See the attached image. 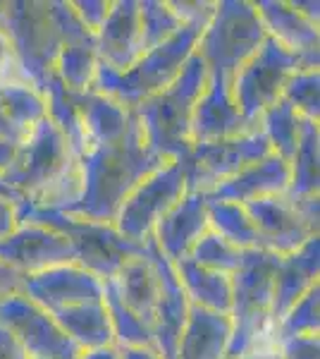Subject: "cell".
I'll return each mask as SVG.
<instances>
[{
    "label": "cell",
    "instance_id": "681fc988",
    "mask_svg": "<svg viewBox=\"0 0 320 359\" xmlns=\"http://www.w3.org/2000/svg\"><path fill=\"white\" fill-rule=\"evenodd\" d=\"M292 5L304 17H308V20H313L320 25V3H316V0H308V3H304V0H292Z\"/></svg>",
    "mask_w": 320,
    "mask_h": 359
},
{
    "label": "cell",
    "instance_id": "816d5d0a",
    "mask_svg": "<svg viewBox=\"0 0 320 359\" xmlns=\"http://www.w3.org/2000/svg\"><path fill=\"white\" fill-rule=\"evenodd\" d=\"M239 359H282L277 347H263V350H251L246 355H242Z\"/></svg>",
    "mask_w": 320,
    "mask_h": 359
},
{
    "label": "cell",
    "instance_id": "484cf974",
    "mask_svg": "<svg viewBox=\"0 0 320 359\" xmlns=\"http://www.w3.org/2000/svg\"><path fill=\"white\" fill-rule=\"evenodd\" d=\"M72 96L86 132V149L96 147V144L118 142L120 137H125L127 127L132 123V111L91 89L81 91V94L72 91Z\"/></svg>",
    "mask_w": 320,
    "mask_h": 359
},
{
    "label": "cell",
    "instance_id": "b9f144b4",
    "mask_svg": "<svg viewBox=\"0 0 320 359\" xmlns=\"http://www.w3.org/2000/svg\"><path fill=\"white\" fill-rule=\"evenodd\" d=\"M172 10L174 15L179 17L182 25H199V27H208V22L213 20L215 15V5L218 3H208V0H196V3H179V0H172Z\"/></svg>",
    "mask_w": 320,
    "mask_h": 359
},
{
    "label": "cell",
    "instance_id": "30bf717a",
    "mask_svg": "<svg viewBox=\"0 0 320 359\" xmlns=\"http://www.w3.org/2000/svg\"><path fill=\"white\" fill-rule=\"evenodd\" d=\"M187 172L189 165L184 156V158L167 161L146 180H141L122 201L115 216L113 225L118 228V233L134 245H146L160 218L189 192Z\"/></svg>",
    "mask_w": 320,
    "mask_h": 359
},
{
    "label": "cell",
    "instance_id": "c3c4849f",
    "mask_svg": "<svg viewBox=\"0 0 320 359\" xmlns=\"http://www.w3.org/2000/svg\"><path fill=\"white\" fill-rule=\"evenodd\" d=\"M79 359H120V347L108 345V347H98V350H86L81 352Z\"/></svg>",
    "mask_w": 320,
    "mask_h": 359
},
{
    "label": "cell",
    "instance_id": "e0dca14e",
    "mask_svg": "<svg viewBox=\"0 0 320 359\" xmlns=\"http://www.w3.org/2000/svg\"><path fill=\"white\" fill-rule=\"evenodd\" d=\"M146 247L151 262L155 264V271H158L160 278V297L153 316V345L162 359H174L179 335H182L184 323L189 318L191 304L182 290V283H179L174 266L162 257L160 249L153 245V240H148Z\"/></svg>",
    "mask_w": 320,
    "mask_h": 359
},
{
    "label": "cell",
    "instance_id": "f5cc1de1",
    "mask_svg": "<svg viewBox=\"0 0 320 359\" xmlns=\"http://www.w3.org/2000/svg\"><path fill=\"white\" fill-rule=\"evenodd\" d=\"M0 196H3V199H8V201H13V204H17V206L25 204V199H22V196L17 194L13 187H8V184L3 182V177H0Z\"/></svg>",
    "mask_w": 320,
    "mask_h": 359
},
{
    "label": "cell",
    "instance_id": "2e32d148",
    "mask_svg": "<svg viewBox=\"0 0 320 359\" xmlns=\"http://www.w3.org/2000/svg\"><path fill=\"white\" fill-rule=\"evenodd\" d=\"M0 262L22 276H34L55 266L77 264V254L55 230L36 223H20L0 240Z\"/></svg>",
    "mask_w": 320,
    "mask_h": 359
},
{
    "label": "cell",
    "instance_id": "8992f818",
    "mask_svg": "<svg viewBox=\"0 0 320 359\" xmlns=\"http://www.w3.org/2000/svg\"><path fill=\"white\" fill-rule=\"evenodd\" d=\"M17 223H36L55 230L72 245L77 266L94 276L110 280L132 257L146 254V245H134L125 240L113 223H96L69 216L60 208H39L32 204L17 206Z\"/></svg>",
    "mask_w": 320,
    "mask_h": 359
},
{
    "label": "cell",
    "instance_id": "5b68a950",
    "mask_svg": "<svg viewBox=\"0 0 320 359\" xmlns=\"http://www.w3.org/2000/svg\"><path fill=\"white\" fill-rule=\"evenodd\" d=\"M203 29L206 27L184 25L172 39H167L165 43L144 53L125 72H118V69L98 62L91 91L113 98L115 103H120L127 111H134L139 103L167 89L179 77L187 60L194 55Z\"/></svg>",
    "mask_w": 320,
    "mask_h": 359
},
{
    "label": "cell",
    "instance_id": "f6af8a7d",
    "mask_svg": "<svg viewBox=\"0 0 320 359\" xmlns=\"http://www.w3.org/2000/svg\"><path fill=\"white\" fill-rule=\"evenodd\" d=\"M0 359H29L20 343L3 326H0Z\"/></svg>",
    "mask_w": 320,
    "mask_h": 359
},
{
    "label": "cell",
    "instance_id": "52a82bcc",
    "mask_svg": "<svg viewBox=\"0 0 320 359\" xmlns=\"http://www.w3.org/2000/svg\"><path fill=\"white\" fill-rule=\"evenodd\" d=\"M0 29L13 43L22 74L46 94L60 55V34L50 13V0L0 3Z\"/></svg>",
    "mask_w": 320,
    "mask_h": 359
},
{
    "label": "cell",
    "instance_id": "277c9868",
    "mask_svg": "<svg viewBox=\"0 0 320 359\" xmlns=\"http://www.w3.org/2000/svg\"><path fill=\"white\" fill-rule=\"evenodd\" d=\"M208 86V67L201 55L187 60L179 77L134 108L146 147L165 161L184 158L191 149V115Z\"/></svg>",
    "mask_w": 320,
    "mask_h": 359
},
{
    "label": "cell",
    "instance_id": "8fae6325",
    "mask_svg": "<svg viewBox=\"0 0 320 359\" xmlns=\"http://www.w3.org/2000/svg\"><path fill=\"white\" fill-rule=\"evenodd\" d=\"M249 218L258 230L263 247L277 257H287L318 237L320 196L289 199L287 194L265 196L244 204Z\"/></svg>",
    "mask_w": 320,
    "mask_h": 359
},
{
    "label": "cell",
    "instance_id": "7a4b0ae2",
    "mask_svg": "<svg viewBox=\"0 0 320 359\" xmlns=\"http://www.w3.org/2000/svg\"><path fill=\"white\" fill-rule=\"evenodd\" d=\"M3 182L39 208H67L79 201L84 180L79 158L62 132L43 118L17 147L15 161L3 172Z\"/></svg>",
    "mask_w": 320,
    "mask_h": 359
},
{
    "label": "cell",
    "instance_id": "f1b7e54d",
    "mask_svg": "<svg viewBox=\"0 0 320 359\" xmlns=\"http://www.w3.org/2000/svg\"><path fill=\"white\" fill-rule=\"evenodd\" d=\"M289 199H308V196H318L320 189V127L313 120L304 118L301 125L299 147L289 161Z\"/></svg>",
    "mask_w": 320,
    "mask_h": 359
},
{
    "label": "cell",
    "instance_id": "ffe728a7",
    "mask_svg": "<svg viewBox=\"0 0 320 359\" xmlns=\"http://www.w3.org/2000/svg\"><path fill=\"white\" fill-rule=\"evenodd\" d=\"M98 62L125 72L130 69L141 50V22H139V0H115L103 27L96 32Z\"/></svg>",
    "mask_w": 320,
    "mask_h": 359
},
{
    "label": "cell",
    "instance_id": "cb8c5ba5",
    "mask_svg": "<svg viewBox=\"0 0 320 359\" xmlns=\"http://www.w3.org/2000/svg\"><path fill=\"white\" fill-rule=\"evenodd\" d=\"M232 340V318L227 314L191 306L179 335L174 359H227Z\"/></svg>",
    "mask_w": 320,
    "mask_h": 359
},
{
    "label": "cell",
    "instance_id": "9a60e30c",
    "mask_svg": "<svg viewBox=\"0 0 320 359\" xmlns=\"http://www.w3.org/2000/svg\"><path fill=\"white\" fill-rule=\"evenodd\" d=\"M20 294H25L48 314H55L69 306L103 302V278L77 264H65L34 276H25Z\"/></svg>",
    "mask_w": 320,
    "mask_h": 359
},
{
    "label": "cell",
    "instance_id": "7dc6e473",
    "mask_svg": "<svg viewBox=\"0 0 320 359\" xmlns=\"http://www.w3.org/2000/svg\"><path fill=\"white\" fill-rule=\"evenodd\" d=\"M3 86V84H0ZM0 139H5V142H10V144H17L20 147L25 139H22L17 132L13 130V125L8 123V118H5V113H3V103H0Z\"/></svg>",
    "mask_w": 320,
    "mask_h": 359
},
{
    "label": "cell",
    "instance_id": "7bdbcfd3",
    "mask_svg": "<svg viewBox=\"0 0 320 359\" xmlns=\"http://www.w3.org/2000/svg\"><path fill=\"white\" fill-rule=\"evenodd\" d=\"M22 280H25V276L17 273L15 269H10V266H5L0 262V299L20 292Z\"/></svg>",
    "mask_w": 320,
    "mask_h": 359
},
{
    "label": "cell",
    "instance_id": "f907efd6",
    "mask_svg": "<svg viewBox=\"0 0 320 359\" xmlns=\"http://www.w3.org/2000/svg\"><path fill=\"white\" fill-rule=\"evenodd\" d=\"M15 154H17V144H10L5 139H0V175L10 168V163L15 161Z\"/></svg>",
    "mask_w": 320,
    "mask_h": 359
},
{
    "label": "cell",
    "instance_id": "d6986e66",
    "mask_svg": "<svg viewBox=\"0 0 320 359\" xmlns=\"http://www.w3.org/2000/svg\"><path fill=\"white\" fill-rule=\"evenodd\" d=\"M258 130L249 125L237 108L227 79L208 77V86L201 94L191 115V147L194 144H211L220 139L239 137L244 132Z\"/></svg>",
    "mask_w": 320,
    "mask_h": 359
},
{
    "label": "cell",
    "instance_id": "603a6c76",
    "mask_svg": "<svg viewBox=\"0 0 320 359\" xmlns=\"http://www.w3.org/2000/svg\"><path fill=\"white\" fill-rule=\"evenodd\" d=\"M258 13L263 29L270 39L299 55H320V25L308 20L284 0H258Z\"/></svg>",
    "mask_w": 320,
    "mask_h": 359
},
{
    "label": "cell",
    "instance_id": "ee69618b",
    "mask_svg": "<svg viewBox=\"0 0 320 359\" xmlns=\"http://www.w3.org/2000/svg\"><path fill=\"white\" fill-rule=\"evenodd\" d=\"M17 225H20L17 223V204L0 196V240L13 233Z\"/></svg>",
    "mask_w": 320,
    "mask_h": 359
},
{
    "label": "cell",
    "instance_id": "4dcf8cb0",
    "mask_svg": "<svg viewBox=\"0 0 320 359\" xmlns=\"http://www.w3.org/2000/svg\"><path fill=\"white\" fill-rule=\"evenodd\" d=\"M0 103H3V113L8 118V123L13 125V130L22 139H27V135L41 120L48 118L46 94L32 84L0 86Z\"/></svg>",
    "mask_w": 320,
    "mask_h": 359
},
{
    "label": "cell",
    "instance_id": "44dd1931",
    "mask_svg": "<svg viewBox=\"0 0 320 359\" xmlns=\"http://www.w3.org/2000/svg\"><path fill=\"white\" fill-rule=\"evenodd\" d=\"M289 163L280 156L270 154L267 158L258 163L244 168L235 177L220 182L211 192H206L208 199L215 201H232V204H249L256 199H265V196H280L287 194L289 187Z\"/></svg>",
    "mask_w": 320,
    "mask_h": 359
},
{
    "label": "cell",
    "instance_id": "9c48e42d",
    "mask_svg": "<svg viewBox=\"0 0 320 359\" xmlns=\"http://www.w3.org/2000/svg\"><path fill=\"white\" fill-rule=\"evenodd\" d=\"M320 55H299L265 36L260 48L237 69L230 82L232 98L249 125L258 127V120L272 103L282 98L287 79L299 69L318 67Z\"/></svg>",
    "mask_w": 320,
    "mask_h": 359
},
{
    "label": "cell",
    "instance_id": "e575fe53",
    "mask_svg": "<svg viewBox=\"0 0 320 359\" xmlns=\"http://www.w3.org/2000/svg\"><path fill=\"white\" fill-rule=\"evenodd\" d=\"M139 22H141L144 53L165 43L184 27L167 0H139Z\"/></svg>",
    "mask_w": 320,
    "mask_h": 359
},
{
    "label": "cell",
    "instance_id": "ba28073f",
    "mask_svg": "<svg viewBox=\"0 0 320 359\" xmlns=\"http://www.w3.org/2000/svg\"><path fill=\"white\" fill-rule=\"evenodd\" d=\"M265 29L256 5L249 0H220L208 27L201 32L196 53L208 67V77L232 82L235 72L265 41Z\"/></svg>",
    "mask_w": 320,
    "mask_h": 359
},
{
    "label": "cell",
    "instance_id": "d4e9b609",
    "mask_svg": "<svg viewBox=\"0 0 320 359\" xmlns=\"http://www.w3.org/2000/svg\"><path fill=\"white\" fill-rule=\"evenodd\" d=\"M110 283H113L122 304L134 311L144 323H148L151 331H153V316L160 297V278L158 271H155V264L148 257V247L146 254L132 257L130 262H125L118 276L110 278Z\"/></svg>",
    "mask_w": 320,
    "mask_h": 359
},
{
    "label": "cell",
    "instance_id": "83f0119b",
    "mask_svg": "<svg viewBox=\"0 0 320 359\" xmlns=\"http://www.w3.org/2000/svg\"><path fill=\"white\" fill-rule=\"evenodd\" d=\"M53 318L81 352L115 345L113 326H110V316L103 302L69 306V309L55 311Z\"/></svg>",
    "mask_w": 320,
    "mask_h": 359
},
{
    "label": "cell",
    "instance_id": "5bb4252c",
    "mask_svg": "<svg viewBox=\"0 0 320 359\" xmlns=\"http://www.w3.org/2000/svg\"><path fill=\"white\" fill-rule=\"evenodd\" d=\"M50 13L60 34V55H57L53 74L65 84V89L74 94L89 91L98 69L96 34L77 20L72 3L50 0Z\"/></svg>",
    "mask_w": 320,
    "mask_h": 359
},
{
    "label": "cell",
    "instance_id": "1f68e13d",
    "mask_svg": "<svg viewBox=\"0 0 320 359\" xmlns=\"http://www.w3.org/2000/svg\"><path fill=\"white\" fill-rule=\"evenodd\" d=\"M301 125H304V118H301L284 98L272 103L258 120V130L265 135L272 154L280 156L287 163L292 161L296 147H299Z\"/></svg>",
    "mask_w": 320,
    "mask_h": 359
},
{
    "label": "cell",
    "instance_id": "836d02e7",
    "mask_svg": "<svg viewBox=\"0 0 320 359\" xmlns=\"http://www.w3.org/2000/svg\"><path fill=\"white\" fill-rule=\"evenodd\" d=\"M103 304H106L108 316H110L115 345L118 347H155L151 326L144 323L134 311H130L122 304V299L118 297V292H115L110 280H103Z\"/></svg>",
    "mask_w": 320,
    "mask_h": 359
},
{
    "label": "cell",
    "instance_id": "7402d4cb",
    "mask_svg": "<svg viewBox=\"0 0 320 359\" xmlns=\"http://www.w3.org/2000/svg\"><path fill=\"white\" fill-rule=\"evenodd\" d=\"M320 276V235L308 240L304 247L294 254L282 257L275 273V287H272V323L287 314L311 287L318 285Z\"/></svg>",
    "mask_w": 320,
    "mask_h": 359
},
{
    "label": "cell",
    "instance_id": "7c38bea8",
    "mask_svg": "<svg viewBox=\"0 0 320 359\" xmlns=\"http://www.w3.org/2000/svg\"><path fill=\"white\" fill-rule=\"evenodd\" d=\"M272 154L260 130L244 132L239 137L220 139L211 144H194L187 154L189 192H211L220 182L235 177L244 168L258 163Z\"/></svg>",
    "mask_w": 320,
    "mask_h": 359
},
{
    "label": "cell",
    "instance_id": "4316f807",
    "mask_svg": "<svg viewBox=\"0 0 320 359\" xmlns=\"http://www.w3.org/2000/svg\"><path fill=\"white\" fill-rule=\"evenodd\" d=\"M177 271V278L182 283V290L187 294L191 306L215 311V314H227L232 309V276L215 273V271L201 269L191 259L172 264Z\"/></svg>",
    "mask_w": 320,
    "mask_h": 359
},
{
    "label": "cell",
    "instance_id": "6da1fadb",
    "mask_svg": "<svg viewBox=\"0 0 320 359\" xmlns=\"http://www.w3.org/2000/svg\"><path fill=\"white\" fill-rule=\"evenodd\" d=\"M165 163V158L155 156L146 147L141 125L132 111V123L125 137H120L118 142L89 147L79 158L84 189L79 201L62 211L84 221L113 223L132 189Z\"/></svg>",
    "mask_w": 320,
    "mask_h": 359
},
{
    "label": "cell",
    "instance_id": "8d00e7d4",
    "mask_svg": "<svg viewBox=\"0 0 320 359\" xmlns=\"http://www.w3.org/2000/svg\"><path fill=\"white\" fill-rule=\"evenodd\" d=\"M282 98L294 108L301 118L320 120V72L318 67L299 69L287 79L282 89Z\"/></svg>",
    "mask_w": 320,
    "mask_h": 359
},
{
    "label": "cell",
    "instance_id": "f546056e",
    "mask_svg": "<svg viewBox=\"0 0 320 359\" xmlns=\"http://www.w3.org/2000/svg\"><path fill=\"white\" fill-rule=\"evenodd\" d=\"M208 199V196H206ZM208 225L232 247L249 252V249H265L253 221L249 218L246 208L232 201L208 199Z\"/></svg>",
    "mask_w": 320,
    "mask_h": 359
},
{
    "label": "cell",
    "instance_id": "f35d334b",
    "mask_svg": "<svg viewBox=\"0 0 320 359\" xmlns=\"http://www.w3.org/2000/svg\"><path fill=\"white\" fill-rule=\"evenodd\" d=\"M277 352L282 359H320L318 335H299V338L277 340Z\"/></svg>",
    "mask_w": 320,
    "mask_h": 359
},
{
    "label": "cell",
    "instance_id": "74e56055",
    "mask_svg": "<svg viewBox=\"0 0 320 359\" xmlns=\"http://www.w3.org/2000/svg\"><path fill=\"white\" fill-rule=\"evenodd\" d=\"M320 333V285L311 287L275 326V338H299Z\"/></svg>",
    "mask_w": 320,
    "mask_h": 359
},
{
    "label": "cell",
    "instance_id": "ac0fdd59",
    "mask_svg": "<svg viewBox=\"0 0 320 359\" xmlns=\"http://www.w3.org/2000/svg\"><path fill=\"white\" fill-rule=\"evenodd\" d=\"M208 225V199L206 192H187L153 228V245L170 264L189 257Z\"/></svg>",
    "mask_w": 320,
    "mask_h": 359
},
{
    "label": "cell",
    "instance_id": "4fadbf2b",
    "mask_svg": "<svg viewBox=\"0 0 320 359\" xmlns=\"http://www.w3.org/2000/svg\"><path fill=\"white\" fill-rule=\"evenodd\" d=\"M0 326L27 352L29 359H79L81 350L57 326L53 314L25 294L0 299Z\"/></svg>",
    "mask_w": 320,
    "mask_h": 359
},
{
    "label": "cell",
    "instance_id": "ab89813d",
    "mask_svg": "<svg viewBox=\"0 0 320 359\" xmlns=\"http://www.w3.org/2000/svg\"><path fill=\"white\" fill-rule=\"evenodd\" d=\"M0 84H32L29 79L22 74L20 62H17V55L13 50V43H10L8 34L0 29ZM34 86V84H32Z\"/></svg>",
    "mask_w": 320,
    "mask_h": 359
},
{
    "label": "cell",
    "instance_id": "d6a6232c",
    "mask_svg": "<svg viewBox=\"0 0 320 359\" xmlns=\"http://www.w3.org/2000/svg\"><path fill=\"white\" fill-rule=\"evenodd\" d=\"M46 103H48V118L57 130L62 132V137L67 139L72 154L81 158L86 151V132L81 125L79 111L74 106V96L72 91L65 89V84L60 79L50 77L48 86H46Z\"/></svg>",
    "mask_w": 320,
    "mask_h": 359
},
{
    "label": "cell",
    "instance_id": "60d3db41",
    "mask_svg": "<svg viewBox=\"0 0 320 359\" xmlns=\"http://www.w3.org/2000/svg\"><path fill=\"white\" fill-rule=\"evenodd\" d=\"M110 0H74L72 10L77 15V20L84 25L89 32H98L106 22V17L110 13Z\"/></svg>",
    "mask_w": 320,
    "mask_h": 359
},
{
    "label": "cell",
    "instance_id": "d590c367",
    "mask_svg": "<svg viewBox=\"0 0 320 359\" xmlns=\"http://www.w3.org/2000/svg\"><path fill=\"white\" fill-rule=\"evenodd\" d=\"M196 266L208 271H215V273L223 276H232L237 269L242 266L244 252L237 247H232L230 242H225L218 233H213L211 228L201 235V240L196 242L194 249L189 252V257Z\"/></svg>",
    "mask_w": 320,
    "mask_h": 359
},
{
    "label": "cell",
    "instance_id": "3957f363",
    "mask_svg": "<svg viewBox=\"0 0 320 359\" xmlns=\"http://www.w3.org/2000/svg\"><path fill=\"white\" fill-rule=\"evenodd\" d=\"M282 257L267 249L244 252L242 266L232 273V340L227 359H239L251 350L277 347L272 323V287Z\"/></svg>",
    "mask_w": 320,
    "mask_h": 359
},
{
    "label": "cell",
    "instance_id": "bcb514c9",
    "mask_svg": "<svg viewBox=\"0 0 320 359\" xmlns=\"http://www.w3.org/2000/svg\"><path fill=\"white\" fill-rule=\"evenodd\" d=\"M120 359H162L155 347H120Z\"/></svg>",
    "mask_w": 320,
    "mask_h": 359
}]
</instances>
